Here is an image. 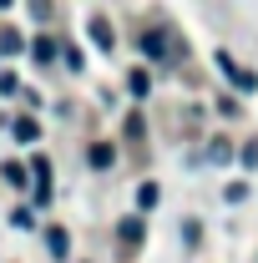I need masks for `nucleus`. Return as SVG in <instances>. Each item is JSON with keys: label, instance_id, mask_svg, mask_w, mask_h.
I'll list each match as a JSON object with an SVG mask.
<instances>
[{"label": "nucleus", "instance_id": "obj_7", "mask_svg": "<svg viewBox=\"0 0 258 263\" xmlns=\"http://www.w3.org/2000/svg\"><path fill=\"white\" fill-rule=\"evenodd\" d=\"M15 137H21V142H35L41 127H35V122H15Z\"/></svg>", "mask_w": 258, "mask_h": 263}, {"label": "nucleus", "instance_id": "obj_6", "mask_svg": "<svg viewBox=\"0 0 258 263\" xmlns=\"http://www.w3.org/2000/svg\"><path fill=\"white\" fill-rule=\"evenodd\" d=\"M46 238H51V253H56V258H66V233H61V228H51Z\"/></svg>", "mask_w": 258, "mask_h": 263}, {"label": "nucleus", "instance_id": "obj_9", "mask_svg": "<svg viewBox=\"0 0 258 263\" xmlns=\"http://www.w3.org/2000/svg\"><path fill=\"white\" fill-rule=\"evenodd\" d=\"M0 5H10V0H0Z\"/></svg>", "mask_w": 258, "mask_h": 263}, {"label": "nucleus", "instance_id": "obj_8", "mask_svg": "<svg viewBox=\"0 0 258 263\" xmlns=\"http://www.w3.org/2000/svg\"><path fill=\"white\" fill-rule=\"evenodd\" d=\"M142 46H147V56H167V46H162V35H147Z\"/></svg>", "mask_w": 258, "mask_h": 263}, {"label": "nucleus", "instance_id": "obj_2", "mask_svg": "<svg viewBox=\"0 0 258 263\" xmlns=\"http://www.w3.org/2000/svg\"><path fill=\"white\" fill-rule=\"evenodd\" d=\"M91 35H97L101 51H112V46H117V41H112V26H106V15H91Z\"/></svg>", "mask_w": 258, "mask_h": 263}, {"label": "nucleus", "instance_id": "obj_4", "mask_svg": "<svg viewBox=\"0 0 258 263\" xmlns=\"http://www.w3.org/2000/svg\"><path fill=\"white\" fill-rule=\"evenodd\" d=\"M137 208H142V213H152V208H157V182H142V193H137Z\"/></svg>", "mask_w": 258, "mask_h": 263}, {"label": "nucleus", "instance_id": "obj_3", "mask_svg": "<svg viewBox=\"0 0 258 263\" xmlns=\"http://www.w3.org/2000/svg\"><path fill=\"white\" fill-rule=\"evenodd\" d=\"M122 248H142V223H122Z\"/></svg>", "mask_w": 258, "mask_h": 263}, {"label": "nucleus", "instance_id": "obj_5", "mask_svg": "<svg viewBox=\"0 0 258 263\" xmlns=\"http://www.w3.org/2000/svg\"><path fill=\"white\" fill-rule=\"evenodd\" d=\"M91 167H112V147H106V142L91 147Z\"/></svg>", "mask_w": 258, "mask_h": 263}, {"label": "nucleus", "instance_id": "obj_1", "mask_svg": "<svg viewBox=\"0 0 258 263\" xmlns=\"http://www.w3.org/2000/svg\"><path fill=\"white\" fill-rule=\"evenodd\" d=\"M218 66L228 71V81H233L238 91H253V86H258V76H253V71H238V66H233V56H223V51H218Z\"/></svg>", "mask_w": 258, "mask_h": 263}]
</instances>
